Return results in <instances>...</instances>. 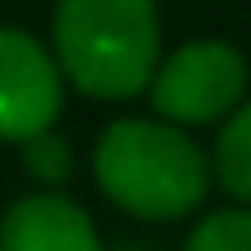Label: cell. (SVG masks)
Returning <instances> with one entry per match:
<instances>
[{"instance_id": "1", "label": "cell", "mask_w": 251, "mask_h": 251, "mask_svg": "<svg viewBox=\"0 0 251 251\" xmlns=\"http://www.w3.org/2000/svg\"><path fill=\"white\" fill-rule=\"evenodd\" d=\"M93 179L118 210L139 221H179L210 190V159L164 118H118L93 149Z\"/></svg>"}, {"instance_id": "2", "label": "cell", "mask_w": 251, "mask_h": 251, "mask_svg": "<svg viewBox=\"0 0 251 251\" xmlns=\"http://www.w3.org/2000/svg\"><path fill=\"white\" fill-rule=\"evenodd\" d=\"M51 56L62 77L87 98L118 102L149 93L164 62L154 0H56Z\"/></svg>"}, {"instance_id": "3", "label": "cell", "mask_w": 251, "mask_h": 251, "mask_svg": "<svg viewBox=\"0 0 251 251\" xmlns=\"http://www.w3.org/2000/svg\"><path fill=\"white\" fill-rule=\"evenodd\" d=\"M246 98V62L231 41H185L159 62L149 102L154 118L175 128H200V123H226Z\"/></svg>"}, {"instance_id": "4", "label": "cell", "mask_w": 251, "mask_h": 251, "mask_svg": "<svg viewBox=\"0 0 251 251\" xmlns=\"http://www.w3.org/2000/svg\"><path fill=\"white\" fill-rule=\"evenodd\" d=\"M62 67L31 31L0 26V139L26 144L51 133L62 113Z\"/></svg>"}, {"instance_id": "5", "label": "cell", "mask_w": 251, "mask_h": 251, "mask_svg": "<svg viewBox=\"0 0 251 251\" xmlns=\"http://www.w3.org/2000/svg\"><path fill=\"white\" fill-rule=\"evenodd\" d=\"M0 251H102V241L77 200L41 190V195H26L5 210Z\"/></svg>"}, {"instance_id": "6", "label": "cell", "mask_w": 251, "mask_h": 251, "mask_svg": "<svg viewBox=\"0 0 251 251\" xmlns=\"http://www.w3.org/2000/svg\"><path fill=\"white\" fill-rule=\"evenodd\" d=\"M210 164H215V179H221L226 195L251 205V102H241V108L221 123V139H215Z\"/></svg>"}, {"instance_id": "7", "label": "cell", "mask_w": 251, "mask_h": 251, "mask_svg": "<svg viewBox=\"0 0 251 251\" xmlns=\"http://www.w3.org/2000/svg\"><path fill=\"white\" fill-rule=\"evenodd\" d=\"M185 251H251V205L210 210L195 231H190Z\"/></svg>"}, {"instance_id": "8", "label": "cell", "mask_w": 251, "mask_h": 251, "mask_svg": "<svg viewBox=\"0 0 251 251\" xmlns=\"http://www.w3.org/2000/svg\"><path fill=\"white\" fill-rule=\"evenodd\" d=\"M21 149H26V175L36 179V185H47V190L67 185V175H72V149H67V139H62L56 128L26 139Z\"/></svg>"}, {"instance_id": "9", "label": "cell", "mask_w": 251, "mask_h": 251, "mask_svg": "<svg viewBox=\"0 0 251 251\" xmlns=\"http://www.w3.org/2000/svg\"><path fill=\"white\" fill-rule=\"evenodd\" d=\"M118 251H144V246H118Z\"/></svg>"}]
</instances>
